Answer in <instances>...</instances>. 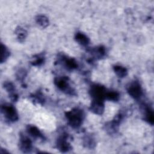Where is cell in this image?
I'll return each instance as SVG.
<instances>
[{"mask_svg": "<svg viewBox=\"0 0 154 154\" xmlns=\"http://www.w3.org/2000/svg\"><path fill=\"white\" fill-rule=\"evenodd\" d=\"M88 51L91 54L93 58L96 60H100L104 58L106 53L105 48L102 45L90 48L89 50H88Z\"/></svg>", "mask_w": 154, "mask_h": 154, "instance_id": "7c38bea8", "label": "cell"}, {"mask_svg": "<svg viewBox=\"0 0 154 154\" xmlns=\"http://www.w3.org/2000/svg\"><path fill=\"white\" fill-rule=\"evenodd\" d=\"M54 84L55 86L64 93L70 95H76V91L72 87L70 83V79L67 76H57L54 78Z\"/></svg>", "mask_w": 154, "mask_h": 154, "instance_id": "7a4b0ae2", "label": "cell"}, {"mask_svg": "<svg viewBox=\"0 0 154 154\" xmlns=\"http://www.w3.org/2000/svg\"><path fill=\"white\" fill-rule=\"evenodd\" d=\"M3 87L8 94V96L13 102H16L18 100L19 96L16 92L15 85L11 81H4Z\"/></svg>", "mask_w": 154, "mask_h": 154, "instance_id": "8fae6325", "label": "cell"}, {"mask_svg": "<svg viewBox=\"0 0 154 154\" xmlns=\"http://www.w3.org/2000/svg\"><path fill=\"white\" fill-rule=\"evenodd\" d=\"M1 63H3L8 58L10 55V52L8 48L2 43L1 44Z\"/></svg>", "mask_w": 154, "mask_h": 154, "instance_id": "603a6c76", "label": "cell"}, {"mask_svg": "<svg viewBox=\"0 0 154 154\" xmlns=\"http://www.w3.org/2000/svg\"><path fill=\"white\" fill-rule=\"evenodd\" d=\"M58 63L62 64V65L68 70H73L78 68V64L76 60L73 58L68 57L64 54H59L57 58Z\"/></svg>", "mask_w": 154, "mask_h": 154, "instance_id": "ba28073f", "label": "cell"}, {"mask_svg": "<svg viewBox=\"0 0 154 154\" xmlns=\"http://www.w3.org/2000/svg\"><path fill=\"white\" fill-rule=\"evenodd\" d=\"M19 148L23 153H29L32 149V143L30 138L22 133H20Z\"/></svg>", "mask_w": 154, "mask_h": 154, "instance_id": "9c48e42d", "label": "cell"}, {"mask_svg": "<svg viewBox=\"0 0 154 154\" xmlns=\"http://www.w3.org/2000/svg\"><path fill=\"white\" fill-rule=\"evenodd\" d=\"M89 110L94 114L101 116L105 110L104 100L92 99L89 107Z\"/></svg>", "mask_w": 154, "mask_h": 154, "instance_id": "30bf717a", "label": "cell"}, {"mask_svg": "<svg viewBox=\"0 0 154 154\" xmlns=\"http://www.w3.org/2000/svg\"><path fill=\"white\" fill-rule=\"evenodd\" d=\"M35 22L42 28H46L49 25V19L45 15L39 14L35 17Z\"/></svg>", "mask_w": 154, "mask_h": 154, "instance_id": "44dd1931", "label": "cell"}, {"mask_svg": "<svg viewBox=\"0 0 154 154\" xmlns=\"http://www.w3.org/2000/svg\"><path fill=\"white\" fill-rule=\"evenodd\" d=\"M74 38L79 45L82 46H87L90 42L89 37L82 32H77L75 34Z\"/></svg>", "mask_w": 154, "mask_h": 154, "instance_id": "9a60e30c", "label": "cell"}, {"mask_svg": "<svg viewBox=\"0 0 154 154\" xmlns=\"http://www.w3.org/2000/svg\"><path fill=\"white\" fill-rule=\"evenodd\" d=\"M126 90L128 94L137 100H140L143 95L141 85L137 80H134L129 82L126 87Z\"/></svg>", "mask_w": 154, "mask_h": 154, "instance_id": "5b68a950", "label": "cell"}, {"mask_svg": "<svg viewBox=\"0 0 154 154\" xmlns=\"http://www.w3.org/2000/svg\"><path fill=\"white\" fill-rule=\"evenodd\" d=\"M70 136L65 132H63L57 138L55 143L57 149L62 153H66L72 149V147L69 142Z\"/></svg>", "mask_w": 154, "mask_h": 154, "instance_id": "8992f818", "label": "cell"}, {"mask_svg": "<svg viewBox=\"0 0 154 154\" xmlns=\"http://www.w3.org/2000/svg\"><path fill=\"white\" fill-rule=\"evenodd\" d=\"M17 40L19 42H23L27 36V31L21 26H17L14 31Z\"/></svg>", "mask_w": 154, "mask_h": 154, "instance_id": "ffe728a7", "label": "cell"}, {"mask_svg": "<svg viewBox=\"0 0 154 154\" xmlns=\"http://www.w3.org/2000/svg\"><path fill=\"white\" fill-rule=\"evenodd\" d=\"M45 55L41 53L39 54L35 55L33 57L30 63L33 66H40L45 63Z\"/></svg>", "mask_w": 154, "mask_h": 154, "instance_id": "d6986e66", "label": "cell"}, {"mask_svg": "<svg viewBox=\"0 0 154 154\" xmlns=\"http://www.w3.org/2000/svg\"><path fill=\"white\" fill-rule=\"evenodd\" d=\"M112 69L114 73L120 78H125L128 75V72L125 67H123L120 65H114L113 66Z\"/></svg>", "mask_w": 154, "mask_h": 154, "instance_id": "e0dca14e", "label": "cell"}, {"mask_svg": "<svg viewBox=\"0 0 154 154\" xmlns=\"http://www.w3.org/2000/svg\"><path fill=\"white\" fill-rule=\"evenodd\" d=\"M126 114L122 111H120L110 122H107L104 125L106 132L109 135L116 134L119 131V126L125 118Z\"/></svg>", "mask_w": 154, "mask_h": 154, "instance_id": "3957f363", "label": "cell"}, {"mask_svg": "<svg viewBox=\"0 0 154 154\" xmlns=\"http://www.w3.org/2000/svg\"><path fill=\"white\" fill-rule=\"evenodd\" d=\"M83 146L87 149H93L96 146L95 138L91 134H86L82 138Z\"/></svg>", "mask_w": 154, "mask_h": 154, "instance_id": "2e32d148", "label": "cell"}, {"mask_svg": "<svg viewBox=\"0 0 154 154\" xmlns=\"http://www.w3.org/2000/svg\"><path fill=\"white\" fill-rule=\"evenodd\" d=\"M30 97L31 98L32 100L34 102H36V103H37L38 104H40L42 105L44 104L45 101V97H44V96H43V93L40 91L36 92L34 94H32L30 96Z\"/></svg>", "mask_w": 154, "mask_h": 154, "instance_id": "7402d4cb", "label": "cell"}, {"mask_svg": "<svg viewBox=\"0 0 154 154\" xmlns=\"http://www.w3.org/2000/svg\"><path fill=\"white\" fill-rule=\"evenodd\" d=\"M27 133L34 139H39L40 140H45V137L41 132L39 129L34 125H28L26 128Z\"/></svg>", "mask_w": 154, "mask_h": 154, "instance_id": "4fadbf2b", "label": "cell"}, {"mask_svg": "<svg viewBox=\"0 0 154 154\" xmlns=\"http://www.w3.org/2000/svg\"><path fill=\"white\" fill-rule=\"evenodd\" d=\"M143 109L144 112V120L149 124L153 125L154 123V114L153 109L147 104H143Z\"/></svg>", "mask_w": 154, "mask_h": 154, "instance_id": "5bb4252c", "label": "cell"}, {"mask_svg": "<svg viewBox=\"0 0 154 154\" xmlns=\"http://www.w3.org/2000/svg\"><path fill=\"white\" fill-rule=\"evenodd\" d=\"M107 88L99 84H92L89 89V94L92 99L96 100H105V95Z\"/></svg>", "mask_w": 154, "mask_h": 154, "instance_id": "52a82bcc", "label": "cell"}, {"mask_svg": "<svg viewBox=\"0 0 154 154\" xmlns=\"http://www.w3.org/2000/svg\"><path fill=\"white\" fill-rule=\"evenodd\" d=\"M67 123L73 129H78L85 119L84 111L79 108H74L65 112Z\"/></svg>", "mask_w": 154, "mask_h": 154, "instance_id": "6da1fadb", "label": "cell"}, {"mask_svg": "<svg viewBox=\"0 0 154 154\" xmlns=\"http://www.w3.org/2000/svg\"><path fill=\"white\" fill-rule=\"evenodd\" d=\"M27 72L24 69H19L16 73V76L17 80L19 81H20L21 82H23L26 76Z\"/></svg>", "mask_w": 154, "mask_h": 154, "instance_id": "cb8c5ba5", "label": "cell"}, {"mask_svg": "<svg viewBox=\"0 0 154 154\" xmlns=\"http://www.w3.org/2000/svg\"><path fill=\"white\" fill-rule=\"evenodd\" d=\"M120 98V94L118 91L116 90H107L105 95V100L112 102H117L118 100H119Z\"/></svg>", "mask_w": 154, "mask_h": 154, "instance_id": "ac0fdd59", "label": "cell"}, {"mask_svg": "<svg viewBox=\"0 0 154 154\" xmlns=\"http://www.w3.org/2000/svg\"><path fill=\"white\" fill-rule=\"evenodd\" d=\"M1 113L5 120L9 123H13L19 120V115L16 108L11 103H4L1 106Z\"/></svg>", "mask_w": 154, "mask_h": 154, "instance_id": "277c9868", "label": "cell"}]
</instances>
